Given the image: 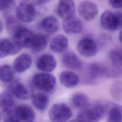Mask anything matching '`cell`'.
<instances>
[{
  "label": "cell",
  "instance_id": "1",
  "mask_svg": "<svg viewBox=\"0 0 122 122\" xmlns=\"http://www.w3.org/2000/svg\"><path fill=\"white\" fill-rule=\"evenodd\" d=\"M106 104L93 103L88 104L77 114V119L81 122H99L106 115Z\"/></svg>",
  "mask_w": 122,
  "mask_h": 122
},
{
  "label": "cell",
  "instance_id": "2",
  "mask_svg": "<svg viewBox=\"0 0 122 122\" xmlns=\"http://www.w3.org/2000/svg\"><path fill=\"white\" fill-rule=\"evenodd\" d=\"M102 27L109 31H114L122 26V13H113L107 10L103 12L100 17Z\"/></svg>",
  "mask_w": 122,
  "mask_h": 122
},
{
  "label": "cell",
  "instance_id": "3",
  "mask_svg": "<svg viewBox=\"0 0 122 122\" xmlns=\"http://www.w3.org/2000/svg\"><path fill=\"white\" fill-rule=\"evenodd\" d=\"M72 116L70 108L64 103L53 104L49 112V116L52 122H66Z\"/></svg>",
  "mask_w": 122,
  "mask_h": 122
},
{
  "label": "cell",
  "instance_id": "4",
  "mask_svg": "<svg viewBox=\"0 0 122 122\" xmlns=\"http://www.w3.org/2000/svg\"><path fill=\"white\" fill-rule=\"evenodd\" d=\"M32 83L38 89L46 92H51L55 87L56 79L51 74L39 73L33 76Z\"/></svg>",
  "mask_w": 122,
  "mask_h": 122
},
{
  "label": "cell",
  "instance_id": "5",
  "mask_svg": "<svg viewBox=\"0 0 122 122\" xmlns=\"http://www.w3.org/2000/svg\"><path fill=\"white\" fill-rule=\"evenodd\" d=\"M9 92L19 100L25 101L31 98L33 91L31 87L18 81L12 82L9 87Z\"/></svg>",
  "mask_w": 122,
  "mask_h": 122
},
{
  "label": "cell",
  "instance_id": "6",
  "mask_svg": "<svg viewBox=\"0 0 122 122\" xmlns=\"http://www.w3.org/2000/svg\"><path fill=\"white\" fill-rule=\"evenodd\" d=\"M34 34L30 30L20 27L13 33V41L20 48H30Z\"/></svg>",
  "mask_w": 122,
  "mask_h": 122
},
{
  "label": "cell",
  "instance_id": "7",
  "mask_svg": "<svg viewBox=\"0 0 122 122\" xmlns=\"http://www.w3.org/2000/svg\"><path fill=\"white\" fill-rule=\"evenodd\" d=\"M77 50L81 56L85 57H91L96 54L97 51V46L93 39L85 37L78 42Z\"/></svg>",
  "mask_w": 122,
  "mask_h": 122
},
{
  "label": "cell",
  "instance_id": "8",
  "mask_svg": "<svg viewBox=\"0 0 122 122\" xmlns=\"http://www.w3.org/2000/svg\"><path fill=\"white\" fill-rule=\"evenodd\" d=\"M15 13L20 20L26 23L32 21L36 14L34 7L32 4L27 3L20 4L16 9Z\"/></svg>",
  "mask_w": 122,
  "mask_h": 122
},
{
  "label": "cell",
  "instance_id": "9",
  "mask_svg": "<svg viewBox=\"0 0 122 122\" xmlns=\"http://www.w3.org/2000/svg\"><path fill=\"white\" fill-rule=\"evenodd\" d=\"M79 15L87 21H90L95 18L98 13L97 5L90 0H84L78 6Z\"/></svg>",
  "mask_w": 122,
  "mask_h": 122
},
{
  "label": "cell",
  "instance_id": "10",
  "mask_svg": "<svg viewBox=\"0 0 122 122\" xmlns=\"http://www.w3.org/2000/svg\"><path fill=\"white\" fill-rule=\"evenodd\" d=\"M108 70L106 67L98 63L91 64L87 69V81L90 84L93 83L99 79L107 75Z\"/></svg>",
  "mask_w": 122,
  "mask_h": 122
},
{
  "label": "cell",
  "instance_id": "11",
  "mask_svg": "<svg viewBox=\"0 0 122 122\" xmlns=\"http://www.w3.org/2000/svg\"><path fill=\"white\" fill-rule=\"evenodd\" d=\"M62 25L64 31L69 34L80 32L83 27L81 20L74 16L64 19Z\"/></svg>",
  "mask_w": 122,
  "mask_h": 122
},
{
  "label": "cell",
  "instance_id": "12",
  "mask_svg": "<svg viewBox=\"0 0 122 122\" xmlns=\"http://www.w3.org/2000/svg\"><path fill=\"white\" fill-rule=\"evenodd\" d=\"M56 61L55 58L50 54H44L37 60L36 65L40 71L44 72H50L56 67Z\"/></svg>",
  "mask_w": 122,
  "mask_h": 122
},
{
  "label": "cell",
  "instance_id": "13",
  "mask_svg": "<svg viewBox=\"0 0 122 122\" xmlns=\"http://www.w3.org/2000/svg\"><path fill=\"white\" fill-rule=\"evenodd\" d=\"M57 10L59 16L63 19L74 16L75 8L73 0H59Z\"/></svg>",
  "mask_w": 122,
  "mask_h": 122
},
{
  "label": "cell",
  "instance_id": "14",
  "mask_svg": "<svg viewBox=\"0 0 122 122\" xmlns=\"http://www.w3.org/2000/svg\"><path fill=\"white\" fill-rule=\"evenodd\" d=\"M21 48L13 41L8 39H0V59L18 53Z\"/></svg>",
  "mask_w": 122,
  "mask_h": 122
},
{
  "label": "cell",
  "instance_id": "15",
  "mask_svg": "<svg viewBox=\"0 0 122 122\" xmlns=\"http://www.w3.org/2000/svg\"><path fill=\"white\" fill-rule=\"evenodd\" d=\"M106 115L108 122H122V106L109 103L106 104Z\"/></svg>",
  "mask_w": 122,
  "mask_h": 122
},
{
  "label": "cell",
  "instance_id": "16",
  "mask_svg": "<svg viewBox=\"0 0 122 122\" xmlns=\"http://www.w3.org/2000/svg\"><path fill=\"white\" fill-rule=\"evenodd\" d=\"M61 83L67 88H74L79 82L78 75L71 71H62L59 76Z\"/></svg>",
  "mask_w": 122,
  "mask_h": 122
},
{
  "label": "cell",
  "instance_id": "17",
  "mask_svg": "<svg viewBox=\"0 0 122 122\" xmlns=\"http://www.w3.org/2000/svg\"><path fill=\"white\" fill-rule=\"evenodd\" d=\"M32 63L31 56L27 53H22L18 56L14 61L13 66L18 72H22L30 67Z\"/></svg>",
  "mask_w": 122,
  "mask_h": 122
},
{
  "label": "cell",
  "instance_id": "18",
  "mask_svg": "<svg viewBox=\"0 0 122 122\" xmlns=\"http://www.w3.org/2000/svg\"><path fill=\"white\" fill-rule=\"evenodd\" d=\"M15 112L20 122H31L35 118V113L32 108L25 104L18 105L15 108Z\"/></svg>",
  "mask_w": 122,
  "mask_h": 122
},
{
  "label": "cell",
  "instance_id": "19",
  "mask_svg": "<svg viewBox=\"0 0 122 122\" xmlns=\"http://www.w3.org/2000/svg\"><path fill=\"white\" fill-rule=\"evenodd\" d=\"M68 46L67 38L64 35L59 34L54 37L50 43L51 49L56 52H62L65 51Z\"/></svg>",
  "mask_w": 122,
  "mask_h": 122
},
{
  "label": "cell",
  "instance_id": "20",
  "mask_svg": "<svg viewBox=\"0 0 122 122\" xmlns=\"http://www.w3.org/2000/svg\"><path fill=\"white\" fill-rule=\"evenodd\" d=\"M62 62L67 68L78 69L81 67V62L77 55L72 52H67L62 57Z\"/></svg>",
  "mask_w": 122,
  "mask_h": 122
},
{
  "label": "cell",
  "instance_id": "21",
  "mask_svg": "<svg viewBox=\"0 0 122 122\" xmlns=\"http://www.w3.org/2000/svg\"><path fill=\"white\" fill-rule=\"evenodd\" d=\"M31 102L37 109L40 111H43L48 105L49 98L44 93L38 92L32 95L31 97Z\"/></svg>",
  "mask_w": 122,
  "mask_h": 122
},
{
  "label": "cell",
  "instance_id": "22",
  "mask_svg": "<svg viewBox=\"0 0 122 122\" xmlns=\"http://www.w3.org/2000/svg\"><path fill=\"white\" fill-rule=\"evenodd\" d=\"M41 26L46 31L49 33H54L59 30V24L55 17L49 16L42 20Z\"/></svg>",
  "mask_w": 122,
  "mask_h": 122
},
{
  "label": "cell",
  "instance_id": "23",
  "mask_svg": "<svg viewBox=\"0 0 122 122\" xmlns=\"http://www.w3.org/2000/svg\"><path fill=\"white\" fill-rule=\"evenodd\" d=\"M47 43L48 39L45 35L35 34L30 48L35 51H40L45 48Z\"/></svg>",
  "mask_w": 122,
  "mask_h": 122
},
{
  "label": "cell",
  "instance_id": "24",
  "mask_svg": "<svg viewBox=\"0 0 122 122\" xmlns=\"http://www.w3.org/2000/svg\"><path fill=\"white\" fill-rule=\"evenodd\" d=\"M15 75V70L12 66L4 64L0 66V80L4 82L12 81Z\"/></svg>",
  "mask_w": 122,
  "mask_h": 122
},
{
  "label": "cell",
  "instance_id": "25",
  "mask_svg": "<svg viewBox=\"0 0 122 122\" xmlns=\"http://www.w3.org/2000/svg\"><path fill=\"white\" fill-rule=\"evenodd\" d=\"M88 97L85 94L81 92L75 93L71 98L73 106L78 109L82 110L88 105Z\"/></svg>",
  "mask_w": 122,
  "mask_h": 122
},
{
  "label": "cell",
  "instance_id": "26",
  "mask_svg": "<svg viewBox=\"0 0 122 122\" xmlns=\"http://www.w3.org/2000/svg\"><path fill=\"white\" fill-rule=\"evenodd\" d=\"M15 102L13 95L9 92H3L0 93V108L2 110L11 108Z\"/></svg>",
  "mask_w": 122,
  "mask_h": 122
},
{
  "label": "cell",
  "instance_id": "27",
  "mask_svg": "<svg viewBox=\"0 0 122 122\" xmlns=\"http://www.w3.org/2000/svg\"><path fill=\"white\" fill-rule=\"evenodd\" d=\"M110 57L112 64L119 68H122V49L114 48L110 52Z\"/></svg>",
  "mask_w": 122,
  "mask_h": 122
},
{
  "label": "cell",
  "instance_id": "28",
  "mask_svg": "<svg viewBox=\"0 0 122 122\" xmlns=\"http://www.w3.org/2000/svg\"><path fill=\"white\" fill-rule=\"evenodd\" d=\"M111 94L112 98L117 101H122V81L114 82L111 88Z\"/></svg>",
  "mask_w": 122,
  "mask_h": 122
},
{
  "label": "cell",
  "instance_id": "29",
  "mask_svg": "<svg viewBox=\"0 0 122 122\" xmlns=\"http://www.w3.org/2000/svg\"><path fill=\"white\" fill-rule=\"evenodd\" d=\"M2 114L3 122H20L16 112L15 109L12 108L3 110Z\"/></svg>",
  "mask_w": 122,
  "mask_h": 122
},
{
  "label": "cell",
  "instance_id": "30",
  "mask_svg": "<svg viewBox=\"0 0 122 122\" xmlns=\"http://www.w3.org/2000/svg\"><path fill=\"white\" fill-rule=\"evenodd\" d=\"M14 0H0V10L8 9L12 5Z\"/></svg>",
  "mask_w": 122,
  "mask_h": 122
},
{
  "label": "cell",
  "instance_id": "31",
  "mask_svg": "<svg viewBox=\"0 0 122 122\" xmlns=\"http://www.w3.org/2000/svg\"><path fill=\"white\" fill-rule=\"evenodd\" d=\"M109 2L114 9H122V0H109Z\"/></svg>",
  "mask_w": 122,
  "mask_h": 122
},
{
  "label": "cell",
  "instance_id": "32",
  "mask_svg": "<svg viewBox=\"0 0 122 122\" xmlns=\"http://www.w3.org/2000/svg\"><path fill=\"white\" fill-rule=\"evenodd\" d=\"M39 3H46L47 2H49V1H50L51 0H37Z\"/></svg>",
  "mask_w": 122,
  "mask_h": 122
},
{
  "label": "cell",
  "instance_id": "33",
  "mask_svg": "<svg viewBox=\"0 0 122 122\" xmlns=\"http://www.w3.org/2000/svg\"><path fill=\"white\" fill-rule=\"evenodd\" d=\"M119 39L121 42L122 43V30L120 32L119 34Z\"/></svg>",
  "mask_w": 122,
  "mask_h": 122
},
{
  "label": "cell",
  "instance_id": "34",
  "mask_svg": "<svg viewBox=\"0 0 122 122\" xmlns=\"http://www.w3.org/2000/svg\"><path fill=\"white\" fill-rule=\"evenodd\" d=\"M2 29H3V24L1 20H0V32L2 30Z\"/></svg>",
  "mask_w": 122,
  "mask_h": 122
},
{
  "label": "cell",
  "instance_id": "35",
  "mask_svg": "<svg viewBox=\"0 0 122 122\" xmlns=\"http://www.w3.org/2000/svg\"><path fill=\"white\" fill-rule=\"evenodd\" d=\"M69 122H81L80 120H79L78 119H74L70 121Z\"/></svg>",
  "mask_w": 122,
  "mask_h": 122
},
{
  "label": "cell",
  "instance_id": "36",
  "mask_svg": "<svg viewBox=\"0 0 122 122\" xmlns=\"http://www.w3.org/2000/svg\"></svg>",
  "mask_w": 122,
  "mask_h": 122
},
{
  "label": "cell",
  "instance_id": "37",
  "mask_svg": "<svg viewBox=\"0 0 122 122\" xmlns=\"http://www.w3.org/2000/svg\"></svg>",
  "mask_w": 122,
  "mask_h": 122
}]
</instances>
